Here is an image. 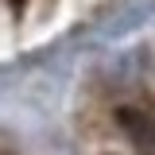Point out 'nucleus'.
I'll return each mask as SVG.
<instances>
[{
  "mask_svg": "<svg viewBox=\"0 0 155 155\" xmlns=\"http://www.w3.org/2000/svg\"><path fill=\"white\" fill-rule=\"evenodd\" d=\"M23 4H27V0H12V8H23Z\"/></svg>",
  "mask_w": 155,
  "mask_h": 155,
  "instance_id": "obj_1",
  "label": "nucleus"
}]
</instances>
